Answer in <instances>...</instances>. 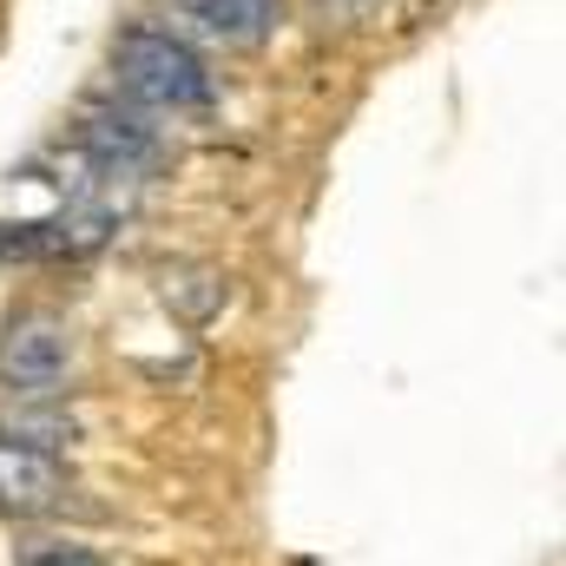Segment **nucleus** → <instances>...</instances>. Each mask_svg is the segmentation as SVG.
I'll return each mask as SVG.
<instances>
[{"instance_id":"obj_3","label":"nucleus","mask_w":566,"mask_h":566,"mask_svg":"<svg viewBox=\"0 0 566 566\" xmlns=\"http://www.w3.org/2000/svg\"><path fill=\"white\" fill-rule=\"evenodd\" d=\"M0 376L20 396H60L73 376V323L60 310H20L0 329Z\"/></svg>"},{"instance_id":"obj_6","label":"nucleus","mask_w":566,"mask_h":566,"mask_svg":"<svg viewBox=\"0 0 566 566\" xmlns=\"http://www.w3.org/2000/svg\"><path fill=\"white\" fill-rule=\"evenodd\" d=\"M158 303H165L178 323L205 329V323L224 310V271H218V264H198V258H178V264L158 271Z\"/></svg>"},{"instance_id":"obj_8","label":"nucleus","mask_w":566,"mask_h":566,"mask_svg":"<svg viewBox=\"0 0 566 566\" xmlns=\"http://www.w3.org/2000/svg\"><path fill=\"white\" fill-rule=\"evenodd\" d=\"M20 566H106L99 554H86V547H27Z\"/></svg>"},{"instance_id":"obj_4","label":"nucleus","mask_w":566,"mask_h":566,"mask_svg":"<svg viewBox=\"0 0 566 566\" xmlns=\"http://www.w3.org/2000/svg\"><path fill=\"white\" fill-rule=\"evenodd\" d=\"M60 501H66V468H60V454L0 434V514L33 521V514H53Z\"/></svg>"},{"instance_id":"obj_2","label":"nucleus","mask_w":566,"mask_h":566,"mask_svg":"<svg viewBox=\"0 0 566 566\" xmlns=\"http://www.w3.org/2000/svg\"><path fill=\"white\" fill-rule=\"evenodd\" d=\"M80 158H86L99 178L145 185V178L165 165V133L151 126V113L126 106V99H93V106L80 113Z\"/></svg>"},{"instance_id":"obj_7","label":"nucleus","mask_w":566,"mask_h":566,"mask_svg":"<svg viewBox=\"0 0 566 566\" xmlns=\"http://www.w3.org/2000/svg\"><path fill=\"white\" fill-rule=\"evenodd\" d=\"M0 434H7V441H27V448H46V454H53L60 441H73V434H80V422H73V416H66L53 396H27L20 409H7Z\"/></svg>"},{"instance_id":"obj_5","label":"nucleus","mask_w":566,"mask_h":566,"mask_svg":"<svg viewBox=\"0 0 566 566\" xmlns=\"http://www.w3.org/2000/svg\"><path fill=\"white\" fill-rule=\"evenodd\" d=\"M165 7L211 46H264V33L277 20V0H165Z\"/></svg>"},{"instance_id":"obj_9","label":"nucleus","mask_w":566,"mask_h":566,"mask_svg":"<svg viewBox=\"0 0 566 566\" xmlns=\"http://www.w3.org/2000/svg\"><path fill=\"white\" fill-rule=\"evenodd\" d=\"M323 7H329V13H363L369 0H323Z\"/></svg>"},{"instance_id":"obj_1","label":"nucleus","mask_w":566,"mask_h":566,"mask_svg":"<svg viewBox=\"0 0 566 566\" xmlns=\"http://www.w3.org/2000/svg\"><path fill=\"white\" fill-rule=\"evenodd\" d=\"M113 80H119V99L139 113H205L218 99L205 60L165 27H126L113 40Z\"/></svg>"}]
</instances>
